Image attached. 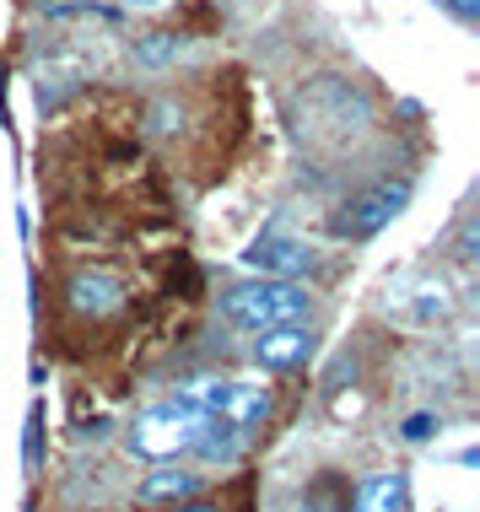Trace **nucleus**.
<instances>
[{"instance_id": "1", "label": "nucleus", "mask_w": 480, "mask_h": 512, "mask_svg": "<svg viewBox=\"0 0 480 512\" xmlns=\"http://www.w3.org/2000/svg\"><path fill=\"white\" fill-rule=\"evenodd\" d=\"M297 124L308 141H351L373 124V98L351 87L346 76H319L313 87L297 92Z\"/></svg>"}, {"instance_id": "2", "label": "nucleus", "mask_w": 480, "mask_h": 512, "mask_svg": "<svg viewBox=\"0 0 480 512\" xmlns=\"http://www.w3.org/2000/svg\"><path fill=\"white\" fill-rule=\"evenodd\" d=\"M313 308L308 286L297 281H270V275H259V281H238L222 292V313L232 318V324L243 329H276V324H303Z\"/></svg>"}, {"instance_id": "3", "label": "nucleus", "mask_w": 480, "mask_h": 512, "mask_svg": "<svg viewBox=\"0 0 480 512\" xmlns=\"http://www.w3.org/2000/svg\"><path fill=\"white\" fill-rule=\"evenodd\" d=\"M200 426H205V415H195V410L178 405V399H168V405H152V410L135 415L130 448L141 453V459H152V464H173L178 453L195 448Z\"/></svg>"}, {"instance_id": "4", "label": "nucleus", "mask_w": 480, "mask_h": 512, "mask_svg": "<svg viewBox=\"0 0 480 512\" xmlns=\"http://www.w3.org/2000/svg\"><path fill=\"white\" fill-rule=\"evenodd\" d=\"M405 205H410V184H405V178H383V184L362 189V195H351V200L335 211V238H346V243L378 238V232L389 227V221L400 216Z\"/></svg>"}, {"instance_id": "5", "label": "nucleus", "mask_w": 480, "mask_h": 512, "mask_svg": "<svg viewBox=\"0 0 480 512\" xmlns=\"http://www.w3.org/2000/svg\"><path fill=\"white\" fill-rule=\"evenodd\" d=\"M243 259H249L259 275H270V281H297V275L319 270V254H313L308 243L286 238V232H265V238H254Z\"/></svg>"}, {"instance_id": "6", "label": "nucleus", "mask_w": 480, "mask_h": 512, "mask_svg": "<svg viewBox=\"0 0 480 512\" xmlns=\"http://www.w3.org/2000/svg\"><path fill=\"white\" fill-rule=\"evenodd\" d=\"M313 356V329L303 324H276V329H259L254 340V362L265 372H292Z\"/></svg>"}, {"instance_id": "7", "label": "nucleus", "mask_w": 480, "mask_h": 512, "mask_svg": "<svg viewBox=\"0 0 480 512\" xmlns=\"http://www.w3.org/2000/svg\"><path fill=\"white\" fill-rule=\"evenodd\" d=\"M65 297H71V313H81V318H108V313L125 308V286H119L108 270H81V275H71Z\"/></svg>"}, {"instance_id": "8", "label": "nucleus", "mask_w": 480, "mask_h": 512, "mask_svg": "<svg viewBox=\"0 0 480 512\" xmlns=\"http://www.w3.org/2000/svg\"><path fill=\"white\" fill-rule=\"evenodd\" d=\"M243 448H249V432H243V426H232V421H205L189 453H195L200 464H211V469H227V464L243 459Z\"/></svg>"}, {"instance_id": "9", "label": "nucleus", "mask_w": 480, "mask_h": 512, "mask_svg": "<svg viewBox=\"0 0 480 512\" xmlns=\"http://www.w3.org/2000/svg\"><path fill=\"white\" fill-rule=\"evenodd\" d=\"M195 491H200V475L195 469H152V475L135 486V502L141 507H162V502H195Z\"/></svg>"}, {"instance_id": "10", "label": "nucleus", "mask_w": 480, "mask_h": 512, "mask_svg": "<svg viewBox=\"0 0 480 512\" xmlns=\"http://www.w3.org/2000/svg\"><path fill=\"white\" fill-rule=\"evenodd\" d=\"M405 507H410V486H405V475H394V469L362 480L356 496L346 502V512H405Z\"/></svg>"}, {"instance_id": "11", "label": "nucleus", "mask_w": 480, "mask_h": 512, "mask_svg": "<svg viewBox=\"0 0 480 512\" xmlns=\"http://www.w3.org/2000/svg\"><path fill=\"white\" fill-rule=\"evenodd\" d=\"M216 421H232V426H243V432H254L259 421H270V389L265 383H238L232 378V394H227V405Z\"/></svg>"}, {"instance_id": "12", "label": "nucleus", "mask_w": 480, "mask_h": 512, "mask_svg": "<svg viewBox=\"0 0 480 512\" xmlns=\"http://www.w3.org/2000/svg\"><path fill=\"white\" fill-rule=\"evenodd\" d=\"M227 394H232V378H189L184 389H178V405L205 415V421H216L227 405Z\"/></svg>"}, {"instance_id": "13", "label": "nucleus", "mask_w": 480, "mask_h": 512, "mask_svg": "<svg viewBox=\"0 0 480 512\" xmlns=\"http://www.w3.org/2000/svg\"><path fill=\"white\" fill-rule=\"evenodd\" d=\"M178 54H184V38H178V33H146V38H135V65H146V71H168Z\"/></svg>"}, {"instance_id": "14", "label": "nucleus", "mask_w": 480, "mask_h": 512, "mask_svg": "<svg viewBox=\"0 0 480 512\" xmlns=\"http://www.w3.org/2000/svg\"><path fill=\"white\" fill-rule=\"evenodd\" d=\"M454 313V297H448L443 281H416V302H410V318L416 324H443Z\"/></svg>"}, {"instance_id": "15", "label": "nucleus", "mask_w": 480, "mask_h": 512, "mask_svg": "<svg viewBox=\"0 0 480 512\" xmlns=\"http://www.w3.org/2000/svg\"><path fill=\"white\" fill-rule=\"evenodd\" d=\"M346 502H351V491L340 486V475H319L303 496V512H346Z\"/></svg>"}, {"instance_id": "16", "label": "nucleus", "mask_w": 480, "mask_h": 512, "mask_svg": "<svg viewBox=\"0 0 480 512\" xmlns=\"http://www.w3.org/2000/svg\"><path fill=\"white\" fill-rule=\"evenodd\" d=\"M454 259L459 265H475L480 259V216H464L459 232H454Z\"/></svg>"}, {"instance_id": "17", "label": "nucleus", "mask_w": 480, "mask_h": 512, "mask_svg": "<svg viewBox=\"0 0 480 512\" xmlns=\"http://www.w3.org/2000/svg\"><path fill=\"white\" fill-rule=\"evenodd\" d=\"M22 453H27V469H44V410L27 415V442H22Z\"/></svg>"}, {"instance_id": "18", "label": "nucleus", "mask_w": 480, "mask_h": 512, "mask_svg": "<svg viewBox=\"0 0 480 512\" xmlns=\"http://www.w3.org/2000/svg\"><path fill=\"white\" fill-rule=\"evenodd\" d=\"M437 432H443V421H437V415H432V410H421V415H410V421L400 426V437H405V442H432Z\"/></svg>"}, {"instance_id": "19", "label": "nucleus", "mask_w": 480, "mask_h": 512, "mask_svg": "<svg viewBox=\"0 0 480 512\" xmlns=\"http://www.w3.org/2000/svg\"><path fill=\"white\" fill-rule=\"evenodd\" d=\"M448 11H454L459 22H480V0H443Z\"/></svg>"}, {"instance_id": "20", "label": "nucleus", "mask_w": 480, "mask_h": 512, "mask_svg": "<svg viewBox=\"0 0 480 512\" xmlns=\"http://www.w3.org/2000/svg\"><path fill=\"white\" fill-rule=\"evenodd\" d=\"M119 6H125V11H162L168 0H119Z\"/></svg>"}, {"instance_id": "21", "label": "nucleus", "mask_w": 480, "mask_h": 512, "mask_svg": "<svg viewBox=\"0 0 480 512\" xmlns=\"http://www.w3.org/2000/svg\"><path fill=\"white\" fill-rule=\"evenodd\" d=\"M173 512H222V507H216V502H178Z\"/></svg>"}]
</instances>
